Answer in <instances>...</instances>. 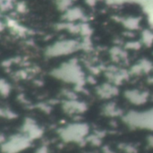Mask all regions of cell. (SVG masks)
I'll return each instance as SVG.
<instances>
[{"instance_id":"6da1fadb","label":"cell","mask_w":153,"mask_h":153,"mask_svg":"<svg viewBox=\"0 0 153 153\" xmlns=\"http://www.w3.org/2000/svg\"><path fill=\"white\" fill-rule=\"evenodd\" d=\"M29 146V139L26 137H15L10 140L3 146V151L5 153H16Z\"/></svg>"}]
</instances>
